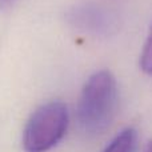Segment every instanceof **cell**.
I'll use <instances>...</instances> for the list:
<instances>
[{"label": "cell", "mask_w": 152, "mask_h": 152, "mask_svg": "<svg viewBox=\"0 0 152 152\" xmlns=\"http://www.w3.org/2000/svg\"><path fill=\"white\" fill-rule=\"evenodd\" d=\"M15 1L16 0H0V11H4L7 8H10Z\"/></svg>", "instance_id": "cell-6"}, {"label": "cell", "mask_w": 152, "mask_h": 152, "mask_svg": "<svg viewBox=\"0 0 152 152\" xmlns=\"http://www.w3.org/2000/svg\"><path fill=\"white\" fill-rule=\"evenodd\" d=\"M142 152H152V139H150L147 143H145L144 148H143Z\"/></svg>", "instance_id": "cell-7"}, {"label": "cell", "mask_w": 152, "mask_h": 152, "mask_svg": "<svg viewBox=\"0 0 152 152\" xmlns=\"http://www.w3.org/2000/svg\"><path fill=\"white\" fill-rule=\"evenodd\" d=\"M140 68L144 74L152 75V26L147 40H145V44L143 47L142 58H140Z\"/></svg>", "instance_id": "cell-5"}, {"label": "cell", "mask_w": 152, "mask_h": 152, "mask_svg": "<svg viewBox=\"0 0 152 152\" xmlns=\"http://www.w3.org/2000/svg\"><path fill=\"white\" fill-rule=\"evenodd\" d=\"M119 102L118 83L112 72L102 69L92 74L81 89L76 119L87 135H100L111 126Z\"/></svg>", "instance_id": "cell-1"}, {"label": "cell", "mask_w": 152, "mask_h": 152, "mask_svg": "<svg viewBox=\"0 0 152 152\" xmlns=\"http://www.w3.org/2000/svg\"><path fill=\"white\" fill-rule=\"evenodd\" d=\"M69 124L68 108L53 100L40 105L29 116L23 129L21 147L24 152H48L61 142Z\"/></svg>", "instance_id": "cell-2"}, {"label": "cell", "mask_w": 152, "mask_h": 152, "mask_svg": "<svg viewBox=\"0 0 152 152\" xmlns=\"http://www.w3.org/2000/svg\"><path fill=\"white\" fill-rule=\"evenodd\" d=\"M137 131L134 127H127L119 132L103 152H136Z\"/></svg>", "instance_id": "cell-4"}, {"label": "cell", "mask_w": 152, "mask_h": 152, "mask_svg": "<svg viewBox=\"0 0 152 152\" xmlns=\"http://www.w3.org/2000/svg\"><path fill=\"white\" fill-rule=\"evenodd\" d=\"M74 28L95 36H110L119 29V18L113 11L97 4H77L67 12Z\"/></svg>", "instance_id": "cell-3"}]
</instances>
